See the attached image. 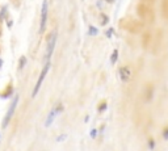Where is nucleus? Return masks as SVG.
Segmentation results:
<instances>
[{
	"label": "nucleus",
	"mask_w": 168,
	"mask_h": 151,
	"mask_svg": "<svg viewBox=\"0 0 168 151\" xmlns=\"http://www.w3.org/2000/svg\"><path fill=\"white\" fill-rule=\"evenodd\" d=\"M120 26L126 32L130 33H139L143 29V24L138 20H133V19H122L120 21Z\"/></svg>",
	"instance_id": "f257e3e1"
},
{
	"label": "nucleus",
	"mask_w": 168,
	"mask_h": 151,
	"mask_svg": "<svg viewBox=\"0 0 168 151\" xmlns=\"http://www.w3.org/2000/svg\"><path fill=\"white\" fill-rule=\"evenodd\" d=\"M137 13H138V16H139V19H142L143 21H146V22L154 21V11H152V8L149 7L147 4H143V3L138 4Z\"/></svg>",
	"instance_id": "f03ea898"
},
{
	"label": "nucleus",
	"mask_w": 168,
	"mask_h": 151,
	"mask_svg": "<svg viewBox=\"0 0 168 151\" xmlns=\"http://www.w3.org/2000/svg\"><path fill=\"white\" fill-rule=\"evenodd\" d=\"M55 42H57V32H53L50 34V37L47 39V49H46V62L50 61L53 51H54L55 47Z\"/></svg>",
	"instance_id": "7ed1b4c3"
},
{
	"label": "nucleus",
	"mask_w": 168,
	"mask_h": 151,
	"mask_svg": "<svg viewBox=\"0 0 168 151\" xmlns=\"http://www.w3.org/2000/svg\"><path fill=\"white\" fill-rule=\"evenodd\" d=\"M49 68H50V62H46V66L44 67V70H42L41 75H39V78H38V80H37V84H36L34 90H33V96H36V95L38 93L39 88H41V84H42V81H44V79H45V76H46V74H47Z\"/></svg>",
	"instance_id": "20e7f679"
},
{
	"label": "nucleus",
	"mask_w": 168,
	"mask_h": 151,
	"mask_svg": "<svg viewBox=\"0 0 168 151\" xmlns=\"http://www.w3.org/2000/svg\"><path fill=\"white\" fill-rule=\"evenodd\" d=\"M46 21H47V0H45L42 4V11H41V25H39V32L44 33L46 28Z\"/></svg>",
	"instance_id": "39448f33"
},
{
	"label": "nucleus",
	"mask_w": 168,
	"mask_h": 151,
	"mask_svg": "<svg viewBox=\"0 0 168 151\" xmlns=\"http://www.w3.org/2000/svg\"><path fill=\"white\" fill-rule=\"evenodd\" d=\"M17 101H19V96H16V98L12 101L11 107H9V110H8V113H7V116L4 117V120H3V127H5L7 125L9 124V121H11V118H12V116H13V113H15L16 107H17Z\"/></svg>",
	"instance_id": "423d86ee"
},
{
	"label": "nucleus",
	"mask_w": 168,
	"mask_h": 151,
	"mask_svg": "<svg viewBox=\"0 0 168 151\" xmlns=\"http://www.w3.org/2000/svg\"><path fill=\"white\" fill-rule=\"evenodd\" d=\"M62 109H63V105H62V104H59L58 107L55 108V109H53V110L50 112V114H49L47 120H46V124H45L46 126H50V125H51V121L54 120L57 114H59V112H62Z\"/></svg>",
	"instance_id": "0eeeda50"
},
{
	"label": "nucleus",
	"mask_w": 168,
	"mask_h": 151,
	"mask_svg": "<svg viewBox=\"0 0 168 151\" xmlns=\"http://www.w3.org/2000/svg\"><path fill=\"white\" fill-rule=\"evenodd\" d=\"M120 76H121V80L124 83H127L130 80V76H131V71L129 67H121L120 68Z\"/></svg>",
	"instance_id": "6e6552de"
},
{
	"label": "nucleus",
	"mask_w": 168,
	"mask_h": 151,
	"mask_svg": "<svg viewBox=\"0 0 168 151\" xmlns=\"http://www.w3.org/2000/svg\"><path fill=\"white\" fill-rule=\"evenodd\" d=\"M162 12L164 17L168 20V0H163L162 1Z\"/></svg>",
	"instance_id": "1a4fd4ad"
},
{
	"label": "nucleus",
	"mask_w": 168,
	"mask_h": 151,
	"mask_svg": "<svg viewBox=\"0 0 168 151\" xmlns=\"http://www.w3.org/2000/svg\"><path fill=\"white\" fill-rule=\"evenodd\" d=\"M117 58H118V50L116 49V50H113V53H112V57H110V62L112 63H116V61H117Z\"/></svg>",
	"instance_id": "9d476101"
},
{
	"label": "nucleus",
	"mask_w": 168,
	"mask_h": 151,
	"mask_svg": "<svg viewBox=\"0 0 168 151\" xmlns=\"http://www.w3.org/2000/svg\"><path fill=\"white\" fill-rule=\"evenodd\" d=\"M100 19H101V20H100V24L103 25V26H104V25H107V24H108V21H109V20H108V16H107V15H101V16H100Z\"/></svg>",
	"instance_id": "9b49d317"
},
{
	"label": "nucleus",
	"mask_w": 168,
	"mask_h": 151,
	"mask_svg": "<svg viewBox=\"0 0 168 151\" xmlns=\"http://www.w3.org/2000/svg\"><path fill=\"white\" fill-rule=\"evenodd\" d=\"M104 109H107V101H101V104L98 105V108H97L98 112H103Z\"/></svg>",
	"instance_id": "f8f14e48"
},
{
	"label": "nucleus",
	"mask_w": 168,
	"mask_h": 151,
	"mask_svg": "<svg viewBox=\"0 0 168 151\" xmlns=\"http://www.w3.org/2000/svg\"><path fill=\"white\" fill-rule=\"evenodd\" d=\"M5 13H7V8H5V7H3L1 12H0V20L4 19V15H5Z\"/></svg>",
	"instance_id": "ddd939ff"
},
{
	"label": "nucleus",
	"mask_w": 168,
	"mask_h": 151,
	"mask_svg": "<svg viewBox=\"0 0 168 151\" xmlns=\"http://www.w3.org/2000/svg\"><path fill=\"white\" fill-rule=\"evenodd\" d=\"M163 137H164V139H168V126L164 127V130H163Z\"/></svg>",
	"instance_id": "4468645a"
},
{
	"label": "nucleus",
	"mask_w": 168,
	"mask_h": 151,
	"mask_svg": "<svg viewBox=\"0 0 168 151\" xmlns=\"http://www.w3.org/2000/svg\"><path fill=\"white\" fill-rule=\"evenodd\" d=\"M25 62H26V59H25V57H21V59H20V68H22V67H24V64H25Z\"/></svg>",
	"instance_id": "2eb2a0df"
},
{
	"label": "nucleus",
	"mask_w": 168,
	"mask_h": 151,
	"mask_svg": "<svg viewBox=\"0 0 168 151\" xmlns=\"http://www.w3.org/2000/svg\"><path fill=\"white\" fill-rule=\"evenodd\" d=\"M91 30H90V34H92V36H93V34H97V29L96 28H95V26H91Z\"/></svg>",
	"instance_id": "dca6fc26"
},
{
	"label": "nucleus",
	"mask_w": 168,
	"mask_h": 151,
	"mask_svg": "<svg viewBox=\"0 0 168 151\" xmlns=\"http://www.w3.org/2000/svg\"><path fill=\"white\" fill-rule=\"evenodd\" d=\"M150 149H154V146H155V143H154V139H150Z\"/></svg>",
	"instance_id": "f3484780"
},
{
	"label": "nucleus",
	"mask_w": 168,
	"mask_h": 151,
	"mask_svg": "<svg viewBox=\"0 0 168 151\" xmlns=\"http://www.w3.org/2000/svg\"><path fill=\"white\" fill-rule=\"evenodd\" d=\"M96 133H97L96 130H92V131H91V137H92V138H95V137H96Z\"/></svg>",
	"instance_id": "a211bd4d"
},
{
	"label": "nucleus",
	"mask_w": 168,
	"mask_h": 151,
	"mask_svg": "<svg viewBox=\"0 0 168 151\" xmlns=\"http://www.w3.org/2000/svg\"><path fill=\"white\" fill-rule=\"evenodd\" d=\"M105 1H107V3H110V4H112V3H114V0H105Z\"/></svg>",
	"instance_id": "6ab92c4d"
},
{
	"label": "nucleus",
	"mask_w": 168,
	"mask_h": 151,
	"mask_svg": "<svg viewBox=\"0 0 168 151\" xmlns=\"http://www.w3.org/2000/svg\"><path fill=\"white\" fill-rule=\"evenodd\" d=\"M0 66H1V59H0Z\"/></svg>",
	"instance_id": "aec40b11"
},
{
	"label": "nucleus",
	"mask_w": 168,
	"mask_h": 151,
	"mask_svg": "<svg viewBox=\"0 0 168 151\" xmlns=\"http://www.w3.org/2000/svg\"><path fill=\"white\" fill-rule=\"evenodd\" d=\"M149 1H152V0H149Z\"/></svg>",
	"instance_id": "412c9836"
}]
</instances>
